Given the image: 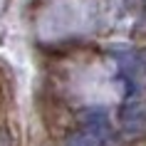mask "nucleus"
<instances>
[{"instance_id":"f257e3e1","label":"nucleus","mask_w":146,"mask_h":146,"mask_svg":"<svg viewBox=\"0 0 146 146\" xmlns=\"http://www.w3.org/2000/svg\"><path fill=\"white\" fill-rule=\"evenodd\" d=\"M82 124H84L87 136H92L94 141H109L114 136V131L109 126V116L102 109H89L82 114Z\"/></svg>"},{"instance_id":"f03ea898","label":"nucleus","mask_w":146,"mask_h":146,"mask_svg":"<svg viewBox=\"0 0 146 146\" xmlns=\"http://www.w3.org/2000/svg\"><path fill=\"white\" fill-rule=\"evenodd\" d=\"M121 124H124V131L129 134H141L146 129V107L139 104V102H131V104H124L121 111Z\"/></svg>"},{"instance_id":"7ed1b4c3","label":"nucleus","mask_w":146,"mask_h":146,"mask_svg":"<svg viewBox=\"0 0 146 146\" xmlns=\"http://www.w3.org/2000/svg\"><path fill=\"white\" fill-rule=\"evenodd\" d=\"M67 146H97V141L87 134H74V136H69Z\"/></svg>"}]
</instances>
